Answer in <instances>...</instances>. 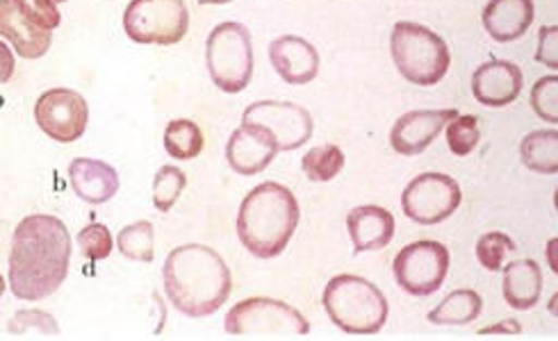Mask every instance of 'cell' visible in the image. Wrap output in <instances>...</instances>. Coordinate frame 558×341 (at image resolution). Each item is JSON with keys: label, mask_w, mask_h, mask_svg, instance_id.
<instances>
[{"label": "cell", "mask_w": 558, "mask_h": 341, "mask_svg": "<svg viewBox=\"0 0 558 341\" xmlns=\"http://www.w3.org/2000/svg\"><path fill=\"white\" fill-rule=\"evenodd\" d=\"M223 326L228 334L244 339H296L311 332L308 319L296 307L267 296L238 303Z\"/></svg>", "instance_id": "6"}, {"label": "cell", "mask_w": 558, "mask_h": 341, "mask_svg": "<svg viewBox=\"0 0 558 341\" xmlns=\"http://www.w3.org/2000/svg\"><path fill=\"white\" fill-rule=\"evenodd\" d=\"M390 52L395 66L413 85H438L449 71V46L440 35L426 25L399 21L390 37Z\"/></svg>", "instance_id": "5"}, {"label": "cell", "mask_w": 558, "mask_h": 341, "mask_svg": "<svg viewBox=\"0 0 558 341\" xmlns=\"http://www.w3.org/2000/svg\"><path fill=\"white\" fill-rule=\"evenodd\" d=\"M524 85L522 69L509 60H490L472 75V94L486 108H504L518 100Z\"/></svg>", "instance_id": "14"}, {"label": "cell", "mask_w": 558, "mask_h": 341, "mask_svg": "<svg viewBox=\"0 0 558 341\" xmlns=\"http://www.w3.org/2000/svg\"><path fill=\"white\" fill-rule=\"evenodd\" d=\"M206 62L213 83L226 92L246 89L253 77V41L246 25L226 21L213 28L206 44Z\"/></svg>", "instance_id": "7"}, {"label": "cell", "mask_w": 558, "mask_h": 341, "mask_svg": "<svg viewBox=\"0 0 558 341\" xmlns=\"http://www.w3.org/2000/svg\"><path fill=\"white\" fill-rule=\"evenodd\" d=\"M453 117H459V110H415L403 114L390 130V146L399 155H420L438 139Z\"/></svg>", "instance_id": "13"}, {"label": "cell", "mask_w": 558, "mask_h": 341, "mask_svg": "<svg viewBox=\"0 0 558 341\" xmlns=\"http://www.w3.org/2000/svg\"><path fill=\"white\" fill-rule=\"evenodd\" d=\"M515 251V242L504 232H488L476 242V257L481 267L497 273L504 269V259Z\"/></svg>", "instance_id": "29"}, {"label": "cell", "mask_w": 558, "mask_h": 341, "mask_svg": "<svg viewBox=\"0 0 558 341\" xmlns=\"http://www.w3.org/2000/svg\"><path fill=\"white\" fill-rule=\"evenodd\" d=\"M301 167L311 182H328L344 169V153L336 144L315 146L303 155Z\"/></svg>", "instance_id": "26"}, {"label": "cell", "mask_w": 558, "mask_h": 341, "mask_svg": "<svg viewBox=\"0 0 558 341\" xmlns=\"http://www.w3.org/2000/svg\"><path fill=\"white\" fill-rule=\"evenodd\" d=\"M534 14V0H490L481 14V21L495 41L509 44L531 28Z\"/></svg>", "instance_id": "20"}, {"label": "cell", "mask_w": 558, "mask_h": 341, "mask_svg": "<svg viewBox=\"0 0 558 341\" xmlns=\"http://www.w3.org/2000/svg\"><path fill=\"white\" fill-rule=\"evenodd\" d=\"M190 28L185 0H131L123 12V31L135 44L173 46Z\"/></svg>", "instance_id": "8"}, {"label": "cell", "mask_w": 558, "mask_h": 341, "mask_svg": "<svg viewBox=\"0 0 558 341\" xmlns=\"http://www.w3.org/2000/svg\"><path fill=\"white\" fill-rule=\"evenodd\" d=\"M58 321L46 312L23 309L10 321V334L14 337H58Z\"/></svg>", "instance_id": "30"}, {"label": "cell", "mask_w": 558, "mask_h": 341, "mask_svg": "<svg viewBox=\"0 0 558 341\" xmlns=\"http://www.w3.org/2000/svg\"><path fill=\"white\" fill-rule=\"evenodd\" d=\"M461 187L451 175L422 173L401 194V207L420 226H436L449 219L461 205Z\"/></svg>", "instance_id": "10"}, {"label": "cell", "mask_w": 558, "mask_h": 341, "mask_svg": "<svg viewBox=\"0 0 558 341\" xmlns=\"http://www.w3.org/2000/svg\"><path fill=\"white\" fill-rule=\"evenodd\" d=\"M484 299L474 290H456L436 309H430L426 319L434 326H468L478 319Z\"/></svg>", "instance_id": "23"}, {"label": "cell", "mask_w": 558, "mask_h": 341, "mask_svg": "<svg viewBox=\"0 0 558 341\" xmlns=\"http://www.w3.org/2000/svg\"><path fill=\"white\" fill-rule=\"evenodd\" d=\"M165 292L185 317H210L233 292V276L223 257L206 244L173 248L162 269Z\"/></svg>", "instance_id": "2"}, {"label": "cell", "mask_w": 558, "mask_h": 341, "mask_svg": "<svg viewBox=\"0 0 558 341\" xmlns=\"http://www.w3.org/2000/svg\"><path fill=\"white\" fill-rule=\"evenodd\" d=\"M185 187L187 175L179 167H162L154 178V205L158 212H169V209L179 203Z\"/></svg>", "instance_id": "27"}, {"label": "cell", "mask_w": 558, "mask_h": 341, "mask_svg": "<svg viewBox=\"0 0 558 341\" xmlns=\"http://www.w3.org/2000/svg\"><path fill=\"white\" fill-rule=\"evenodd\" d=\"M14 5L44 31L58 28L62 21L56 0H14Z\"/></svg>", "instance_id": "33"}, {"label": "cell", "mask_w": 558, "mask_h": 341, "mask_svg": "<svg viewBox=\"0 0 558 341\" xmlns=\"http://www.w3.org/2000/svg\"><path fill=\"white\" fill-rule=\"evenodd\" d=\"M0 35L25 60H39L48 52L50 41H53L50 31H44L33 23L14 5V0H0Z\"/></svg>", "instance_id": "17"}, {"label": "cell", "mask_w": 558, "mask_h": 341, "mask_svg": "<svg viewBox=\"0 0 558 341\" xmlns=\"http://www.w3.org/2000/svg\"><path fill=\"white\" fill-rule=\"evenodd\" d=\"M536 60L547 64L549 69H558V28L556 25H545V28H541Z\"/></svg>", "instance_id": "34"}, {"label": "cell", "mask_w": 558, "mask_h": 341, "mask_svg": "<svg viewBox=\"0 0 558 341\" xmlns=\"http://www.w3.org/2000/svg\"><path fill=\"white\" fill-rule=\"evenodd\" d=\"M35 121L50 139L71 144L81 139L89 123V105L73 89H48L37 98Z\"/></svg>", "instance_id": "12"}, {"label": "cell", "mask_w": 558, "mask_h": 341, "mask_svg": "<svg viewBox=\"0 0 558 341\" xmlns=\"http://www.w3.org/2000/svg\"><path fill=\"white\" fill-rule=\"evenodd\" d=\"M445 127H447V146L453 155H459V157L470 155L481 139L478 119L472 114L453 117Z\"/></svg>", "instance_id": "28"}, {"label": "cell", "mask_w": 558, "mask_h": 341, "mask_svg": "<svg viewBox=\"0 0 558 341\" xmlns=\"http://www.w3.org/2000/svg\"><path fill=\"white\" fill-rule=\"evenodd\" d=\"M201 5H226V3H231V0H198Z\"/></svg>", "instance_id": "36"}, {"label": "cell", "mask_w": 558, "mask_h": 341, "mask_svg": "<svg viewBox=\"0 0 558 341\" xmlns=\"http://www.w3.org/2000/svg\"><path fill=\"white\" fill-rule=\"evenodd\" d=\"M395 280L411 296L436 294L449 271V251L440 242L422 240L401 248L392 261Z\"/></svg>", "instance_id": "9"}, {"label": "cell", "mask_w": 558, "mask_h": 341, "mask_svg": "<svg viewBox=\"0 0 558 341\" xmlns=\"http://www.w3.org/2000/svg\"><path fill=\"white\" fill-rule=\"evenodd\" d=\"M242 125L265 130L276 142L278 150H296L313 137L311 112L288 100H258L248 105Z\"/></svg>", "instance_id": "11"}, {"label": "cell", "mask_w": 558, "mask_h": 341, "mask_svg": "<svg viewBox=\"0 0 558 341\" xmlns=\"http://www.w3.org/2000/svg\"><path fill=\"white\" fill-rule=\"evenodd\" d=\"M347 228L353 242V253L361 255L367 251H380L395 238V217L386 207L361 205L349 212Z\"/></svg>", "instance_id": "18"}, {"label": "cell", "mask_w": 558, "mask_h": 341, "mask_svg": "<svg viewBox=\"0 0 558 341\" xmlns=\"http://www.w3.org/2000/svg\"><path fill=\"white\" fill-rule=\"evenodd\" d=\"M269 60L276 73L290 85H308L319 73V52L303 37L283 35L269 44Z\"/></svg>", "instance_id": "15"}, {"label": "cell", "mask_w": 558, "mask_h": 341, "mask_svg": "<svg viewBox=\"0 0 558 341\" xmlns=\"http://www.w3.org/2000/svg\"><path fill=\"white\" fill-rule=\"evenodd\" d=\"M201 127L190 119H173L165 130V148L173 160H194L203 150Z\"/></svg>", "instance_id": "24"}, {"label": "cell", "mask_w": 558, "mask_h": 341, "mask_svg": "<svg viewBox=\"0 0 558 341\" xmlns=\"http://www.w3.org/2000/svg\"><path fill=\"white\" fill-rule=\"evenodd\" d=\"M522 165L531 171L554 175L558 173V133L551 130H534L520 144Z\"/></svg>", "instance_id": "22"}, {"label": "cell", "mask_w": 558, "mask_h": 341, "mask_svg": "<svg viewBox=\"0 0 558 341\" xmlns=\"http://www.w3.org/2000/svg\"><path fill=\"white\" fill-rule=\"evenodd\" d=\"M299 217V203L288 187L263 182L240 205L238 238L251 255L260 259L276 257L288 248Z\"/></svg>", "instance_id": "3"}, {"label": "cell", "mask_w": 558, "mask_h": 341, "mask_svg": "<svg viewBox=\"0 0 558 341\" xmlns=\"http://www.w3.org/2000/svg\"><path fill=\"white\" fill-rule=\"evenodd\" d=\"M117 246L123 257L135 261H154L156 257V228L150 221H137L133 226H125L119 238Z\"/></svg>", "instance_id": "25"}, {"label": "cell", "mask_w": 558, "mask_h": 341, "mask_svg": "<svg viewBox=\"0 0 558 341\" xmlns=\"http://www.w3.org/2000/svg\"><path fill=\"white\" fill-rule=\"evenodd\" d=\"M69 180L75 196L89 205H104L119 192L117 171L92 157H75L69 165Z\"/></svg>", "instance_id": "19"}, {"label": "cell", "mask_w": 558, "mask_h": 341, "mask_svg": "<svg viewBox=\"0 0 558 341\" xmlns=\"http://www.w3.org/2000/svg\"><path fill=\"white\" fill-rule=\"evenodd\" d=\"M56 3H64V0H56Z\"/></svg>", "instance_id": "37"}, {"label": "cell", "mask_w": 558, "mask_h": 341, "mask_svg": "<svg viewBox=\"0 0 558 341\" xmlns=\"http://www.w3.org/2000/svg\"><path fill=\"white\" fill-rule=\"evenodd\" d=\"M504 299L513 309L536 307L543 294V271L534 259H515L504 269Z\"/></svg>", "instance_id": "21"}, {"label": "cell", "mask_w": 558, "mask_h": 341, "mask_svg": "<svg viewBox=\"0 0 558 341\" xmlns=\"http://www.w3.org/2000/svg\"><path fill=\"white\" fill-rule=\"evenodd\" d=\"M78 246L85 259L98 261V259H106L112 253V234L110 228L104 223H89L87 228H83L78 232Z\"/></svg>", "instance_id": "32"}, {"label": "cell", "mask_w": 558, "mask_h": 341, "mask_svg": "<svg viewBox=\"0 0 558 341\" xmlns=\"http://www.w3.org/2000/svg\"><path fill=\"white\" fill-rule=\"evenodd\" d=\"M520 334L522 332V326L518 321H504V324H497V326H488L484 330H478V334Z\"/></svg>", "instance_id": "35"}, {"label": "cell", "mask_w": 558, "mask_h": 341, "mask_svg": "<svg viewBox=\"0 0 558 341\" xmlns=\"http://www.w3.org/2000/svg\"><path fill=\"white\" fill-rule=\"evenodd\" d=\"M322 303L328 319L349 334L380 332L390 312L388 299L374 282L351 273L328 280Z\"/></svg>", "instance_id": "4"}, {"label": "cell", "mask_w": 558, "mask_h": 341, "mask_svg": "<svg viewBox=\"0 0 558 341\" xmlns=\"http://www.w3.org/2000/svg\"><path fill=\"white\" fill-rule=\"evenodd\" d=\"M276 153L281 150H278L276 142L271 139V135L265 133V130L242 125L231 135V139H228L226 160L235 173L256 175L271 165Z\"/></svg>", "instance_id": "16"}, {"label": "cell", "mask_w": 558, "mask_h": 341, "mask_svg": "<svg viewBox=\"0 0 558 341\" xmlns=\"http://www.w3.org/2000/svg\"><path fill=\"white\" fill-rule=\"evenodd\" d=\"M71 261V234L50 215L25 217L12 238L10 290L21 301H41L60 290Z\"/></svg>", "instance_id": "1"}, {"label": "cell", "mask_w": 558, "mask_h": 341, "mask_svg": "<svg viewBox=\"0 0 558 341\" xmlns=\"http://www.w3.org/2000/svg\"><path fill=\"white\" fill-rule=\"evenodd\" d=\"M531 108L543 121L558 123V75H545L534 85Z\"/></svg>", "instance_id": "31"}]
</instances>
